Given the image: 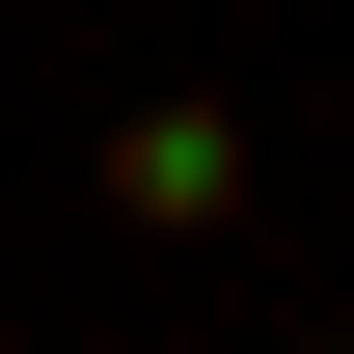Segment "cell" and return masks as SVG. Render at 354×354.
I'll return each instance as SVG.
<instances>
[{
  "instance_id": "1",
  "label": "cell",
  "mask_w": 354,
  "mask_h": 354,
  "mask_svg": "<svg viewBox=\"0 0 354 354\" xmlns=\"http://www.w3.org/2000/svg\"><path fill=\"white\" fill-rule=\"evenodd\" d=\"M109 218H136V245H245V109H218V82L109 109Z\"/></svg>"
}]
</instances>
